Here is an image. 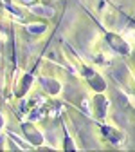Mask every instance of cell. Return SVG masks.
I'll use <instances>...</instances> for the list:
<instances>
[{
	"instance_id": "3957f363",
	"label": "cell",
	"mask_w": 135,
	"mask_h": 152,
	"mask_svg": "<svg viewBox=\"0 0 135 152\" xmlns=\"http://www.w3.org/2000/svg\"><path fill=\"white\" fill-rule=\"evenodd\" d=\"M22 129H24V132H25V138H27L32 145H40V143H42V134H40V132H38L31 123H24Z\"/></svg>"
},
{
	"instance_id": "5b68a950",
	"label": "cell",
	"mask_w": 135,
	"mask_h": 152,
	"mask_svg": "<svg viewBox=\"0 0 135 152\" xmlns=\"http://www.w3.org/2000/svg\"><path fill=\"white\" fill-rule=\"evenodd\" d=\"M103 132H105V134H106V138H108L110 141H119V140H121V134H119V132H115L113 129L103 127Z\"/></svg>"
},
{
	"instance_id": "6da1fadb",
	"label": "cell",
	"mask_w": 135,
	"mask_h": 152,
	"mask_svg": "<svg viewBox=\"0 0 135 152\" xmlns=\"http://www.w3.org/2000/svg\"><path fill=\"white\" fill-rule=\"evenodd\" d=\"M106 40H108V44H110L115 51H117V53H121V54H128L130 47H128V44L123 40L121 36L113 34V33H108V34H106Z\"/></svg>"
},
{
	"instance_id": "277c9868",
	"label": "cell",
	"mask_w": 135,
	"mask_h": 152,
	"mask_svg": "<svg viewBox=\"0 0 135 152\" xmlns=\"http://www.w3.org/2000/svg\"><path fill=\"white\" fill-rule=\"evenodd\" d=\"M105 107H106V100L103 96H95V112H97V116H105Z\"/></svg>"
},
{
	"instance_id": "7a4b0ae2",
	"label": "cell",
	"mask_w": 135,
	"mask_h": 152,
	"mask_svg": "<svg viewBox=\"0 0 135 152\" xmlns=\"http://www.w3.org/2000/svg\"><path fill=\"white\" fill-rule=\"evenodd\" d=\"M83 72H85V76L88 78V83H90V87H92L94 91H97V92H103V91H105L106 83L103 82V78H101L99 74H95V72L90 71V69H83Z\"/></svg>"
}]
</instances>
